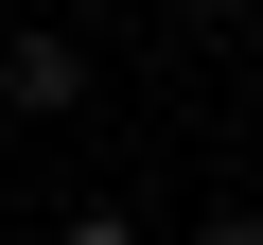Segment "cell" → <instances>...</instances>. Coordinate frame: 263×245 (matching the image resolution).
<instances>
[{
	"label": "cell",
	"mask_w": 263,
	"mask_h": 245,
	"mask_svg": "<svg viewBox=\"0 0 263 245\" xmlns=\"http://www.w3.org/2000/svg\"><path fill=\"white\" fill-rule=\"evenodd\" d=\"M193 245H263V210H246V193H211V210H193Z\"/></svg>",
	"instance_id": "cell-3"
},
{
	"label": "cell",
	"mask_w": 263,
	"mask_h": 245,
	"mask_svg": "<svg viewBox=\"0 0 263 245\" xmlns=\"http://www.w3.org/2000/svg\"><path fill=\"white\" fill-rule=\"evenodd\" d=\"M35 245H158V228H141V210H123V193H70V210H53Z\"/></svg>",
	"instance_id": "cell-2"
},
{
	"label": "cell",
	"mask_w": 263,
	"mask_h": 245,
	"mask_svg": "<svg viewBox=\"0 0 263 245\" xmlns=\"http://www.w3.org/2000/svg\"><path fill=\"white\" fill-rule=\"evenodd\" d=\"M105 105V53L70 18H0V122H88Z\"/></svg>",
	"instance_id": "cell-1"
}]
</instances>
